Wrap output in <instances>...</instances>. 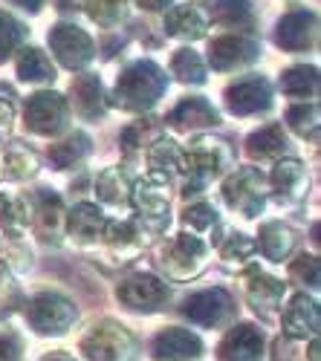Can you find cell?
Returning <instances> with one entry per match:
<instances>
[{"instance_id": "43", "label": "cell", "mask_w": 321, "mask_h": 361, "mask_svg": "<svg viewBox=\"0 0 321 361\" xmlns=\"http://www.w3.org/2000/svg\"><path fill=\"white\" fill-rule=\"evenodd\" d=\"M252 252H255V240H249L243 234H235V231L226 237V243H220L223 260H246Z\"/></svg>"}, {"instance_id": "21", "label": "cell", "mask_w": 321, "mask_h": 361, "mask_svg": "<svg viewBox=\"0 0 321 361\" xmlns=\"http://www.w3.org/2000/svg\"><path fill=\"white\" fill-rule=\"evenodd\" d=\"M70 93H73L70 102H73V107H75L78 116H84V118H102L104 116V110H107L104 87H102V81L93 73H81L73 81Z\"/></svg>"}, {"instance_id": "47", "label": "cell", "mask_w": 321, "mask_h": 361, "mask_svg": "<svg viewBox=\"0 0 321 361\" xmlns=\"http://www.w3.org/2000/svg\"><path fill=\"white\" fill-rule=\"evenodd\" d=\"M0 361H20V347L9 333H0Z\"/></svg>"}, {"instance_id": "38", "label": "cell", "mask_w": 321, "mask_h": 361, "mask_svg": "<svg viewBox=\"0 0 321 361\" xmlns=\"http://www.w3.org/2000/svg\"><path fill=\"white\" fill-rule=\"evenodd\" d=\"M286 125L298 136L315 142L318 139V107L315 104H296L286 110Z\"/></svg>"}, {"instance_id": "6", "label": "cell", "mask_w": 321, "mask_h": 361, "mask_svg": "<svg viewBox=\"0 0 321 361\" xmlns=\"http://www.w3.org/2000/svg\"><path fill=\"white\" fill-rule=\"evenodd\" d=\"M202 263H206V246L197 240V234H180V237H174L171 243L159 252V266H162V272L174 281H188L194 278Z\"/></svg>"}, {"instance_id": "44", "label": "cell", "mask_w": 321, "mask_h": 361, "mask_svg": "<svg viewBox=\"0 0 321 361\" xmlns=\"http://www.w3.org/2000/svg\"><path fill=\"white\" fill-rule=\"evenodd\" d=\"M20 300V289L15 283V278L6 272L4 266H0V315L4 312H12Z\"/></svg>"}, {"instance_id": "45", "label": "cell", "mask_w": 321, "mask_h": 361, "mask_svg": "<svg viewBox=\"0 0 321 361\" xmlns=\"http://www.w3.org/2000/svg\"><path fill=\"white\" fill-rule=\"evenodd\" d=\"M15 110H18V99L15 90L0 84V128H9L15 122Z\"/></svg>"}, {"instance_id": "32", "label": "cell", "mask_w": 321, "mask_h": 361, "mask_svg": "<svg viewBox=\"0 0 321 361\" xmlns=\"http://www.w3.org/2000/svg\"><path fill=\"white\" fill-rule=\"evenodd\" d=\"M281 90L293 99H313L318 96V70L315 67H289L281 75Z\"/></svg>"}, {"instance_id": "39", "label": "cell", "mask_w": 321, "mask_h": 361, "mask_svg": "<svg viewBox=\"0 0 321 361\" xmlns=\"http://www.w3.org/2000/svg\"><path fill=\"white\" fill-rule=\"evenodd\" d=\"M26 38V29L6 12H0V61H6V58L23 44Z\"/></svg>"}, {"instance_id": "40", "label": "cell", "mask_w": 321, "mask_h": 361, "mask_svg": "<svg viewBox=\"0 0 321 361\" xmlns=\"http://www.w3.org/2000/svg\"><path fill=\"white\" fill-rule=\"evenodd\" d=\"M214 223H217V212L212 205H188L183 214V226L188 234H202L214 228Z\"/></svg>"}, {"instance_id": "2", "label": "cell", "mask_w": 321, "mask_h": 361, "mask_svg": "<svg viewBox=\"0 0 321 361\" xmlns=\"http://www.w3.org/2000/svg\"><path fill=\"white\" fill-rule=\"evenodd\" d=\"M229 159H231V150L220 139H209V136L197 139L188 147V154H183V165H180V171H186V176H188L186 197H191V194H197L202 188H209L214 179L223 173Z\"/></svg>"}, {"instance_id": "49", "label": "cell", "mask_w": 321, "mask_h": 361, "mask_svg": "<svg viewBox=\"0 0 321 361\" xmlns=\"http://www.w3.org/2000/svg\"><path fill=\"white\" fill-rule=\"evenodd\" d=\"M15 4H18V6H23V9H29V12H38L44 0H15Z\"/></svg>"}, {"instance_id": "18", "label": "cell", "mask_w": 321, "mask_h": 361, "mask_svg": "<svg viewBox=\"0 0 321 361\" xmlns=\"http://www.w3.org/2000/svg\"><path fill=\"white\" fill-rule=\"evenodd\" d=\"M202 353V341L183 326L162 329L154 341V358L157 361H188Z\"/></svg>"}, {"instance_id": "14", "label": "cell", "mask_w": 321, "mask_h": 361, "mask_svg": "<svg viewBox=\"0 0 321 361\" xmlns=\"http://www.w3.org/2000/svg\"><path fill=\"white\" fill-rule=\"evenodd\" d=\"M269 104H272V90H269L267 78L249 75L226 90V107L238 116H252L260 110H269Z\"/></svg>"}, {"instance_id": "10", "label": "cell", "mask_w": 321, "mask_h": 361, "mask_svg": "<svg viewBox=\"0 0 321 361\" xmlns=\"http://www.w3.org/2000/svg\"><path fill=\"white\" fill-rule=\"evenodd\" d=\"M26 202V214H29V226L35 228V234L47 243H55L58 234L64 228V205L61 197L52 191H32L29 197H23Z\"/></svg>"}, {"instance_id": "33", "label": "cell", "mask_w": 321, "mask_h": 361, "mask_svg": "<svg viewBox=\"0 0 321 361\" xmlns=\"http://www.w3.org/2000/svg\"><path fill=\"white\" fill-rule=\"evenodd\" d=\"M148 162H151V168H154L157 173L171 176V173H177L180 165H183V150L177 147V142L159 136L157 142L148 145Z\"/></svg>"}, {"instance_id": "26", "label": "cell", "mask_w": 321, "mask_h": 361, "mask_svg": "<svg viewBox=\"0 0 321 361\" xmlns=\"http://www.w3.org/2000/svg\"><path fill=\"white\" fill-rule=\"evenodd\" d=\"M246 150H249V157L258 159V162H275L284 157V150H286V136H284V128L278 125H267V128H260L249 136L246 142Z\"/></svg>"}, {"instance_id": "48", "label": "cell", "mask_w": 321, "mask_h": 361, "mask_svg": "<svg viewBox=\"0 0 321 361\" xmlns=\"http://www.w3.org/2000/svg\"><path fill=\"white\" fill-rule=\"evenodd\" d=\"M168 4H171V0H139L142 9H154V12H157V9H165Z\"/></svg>"}, {"instance_id": "16", "label": "cell", "mask_w": 321, "mask_h": 361, "mask_svg": "<svg viewBox=\"0 0 321 361\" xmlns=\"http://www.w3.org/2000/svg\"><path fill=\"white\" fill-rule=\"evenodd\" d=\"M318 324H321V310L315 304V298L310 295H296L293 300H286V310H284V336L286 338H313L318 333Z\"/></svg>"}, {"instance_id": "5", "label": "cell", "mask_w": 321, "mask_h": 361, "mask_svg": "<svg viewBox=\"0 0 321 361\" xmlns=\"http://www.w3.org/2000/svg\"><path fill=\"white\" fill-rule=\"evenodd\" d=\"M131 200L136 205V217L145 228H151L154 234H159L171 214H168V176L165 173H151L148 179H142L131 188Z\"/></svg>"}, {"instance_id": "25", "label": "cell", "mask_w": 321, "mask_h": 361, "mask_svg": "<svg viewBox=\"0 0 321 361\" xmlns=\"http://www.w3.org/2000/svg\"><path fill=\"white\" fill-rule=\"evenodd\" d=\"M90 136L87 133H70V136H64V139H58V142H52V147H49V165L55 168V171H64V168H73V165H78L81 159H87L90 157Z\"/></svg>"}, {"instance_id": "23", "label": "cell", "mask_w": 321, "mask_h": 361, "mask_svg": "<svg viewBox=\"0 0 321 361\" xmlns=\"http://www.w3.org/2000/svg\"><path fill=\"white\" fill-rule=\"evenodd\" d=\"M272 183V194L278 202H286V200H296L304 185H307V171L298 159H275V171L269 176Z\"/></svg>"}, {"instance_id": "36", "label": "cell", "mask_w": 321, "mask_h": 361, "mask_svg": "<svg viewBox=\"0 0 321 361\" xmlns=\"http://www.w3.org/2000/svg\"><path fill=\"white\" fill-rule=\"evenodd\" d=\"M102 240L110 249H116V252L139 249V231H136V226L122 223V220H107L104 231H102Z\"/></svg>"}, {"instance_id": "9", "label": "cell", "mask_w": 321, "mask_h": 361, "mask_svg": "<svg viewBox=\"0 0 321 361\" xmlns=\"http://www.w3.org/2000/svg\"><path fill=\"white\" fill-rule=\"evenodd\" d=\"M49 49L55 55V61L67 70H81L90 64L93 58V41L84 29L73 23H61L49 32Z\"/></svg>"}, {"instance_id": "7", "label": "cell", "mask_w": 321, "mask_h": 361, "mask_svg": "<svg viewBox=\"0 0 321 361\" xmlns=\"http://www.w3.org/2000/svg\"><path fill=\"white\" fill-rule=\"evenodd\" d=\"M223 200L243 217H258L267 205L264 173L255 168H241L238 173H231L223 183Z\"/></svg>"}, {"instance_id": "31", "label": "cell", "mask_w": 321, "mask_h": 361, "mask_svg": "<svg viewBox=\"0 0 321 361\" xmlns=\"http://www.w3.org/2000/svg\"><path fill=\"white\" fill-rule=\"evenodd\" d=\"M35 171H38L35 150L23 142H9L4 150V173L12 179H29Z\"/></svg>"}, {"instance_id": "11", "label": "cell", "mask_w": 321, "mask_h": 361, "mask_svg": "<svg viewBox=\"0 0 321 361\" xmlns=\"http://www.w3.org/2000/svg\"><path fill=\"white\" fill-rule=\"evenodd\" d=\"M26 128L38 133V136H55L67 125V102L64 96L52 93V90H44V93H35L26 102V116H23Z\"/></svg>"}, {"instance_id": "17", "label": "cell", "mask_w": 321, "mask_h": 361, "mask_svg": "<svg viewBox=\"0 0 321 361\" xmlns=\"http://www.w3.org/2000/svg\"><path fill=\"white\" fill-rule=\"evenodd\" d=\"M260 55L258 44L246 41V38H238V35H226V38H217L209 49V61L214 70L220 73H231V70H243L249 67L255 58Z\"/></svg>"}, {"instance_id": "35", "label": "cell", "mask_w": 321, "mask_h": 361, "mask_svg": "<svg viewBox=\"0 0 321 361\" xmlns=\"http://www.w3.org/2000/svg\"><path fill=\"white\" fill-rule=\"evenodd\" d=\"M209 15L223 26H249L252 9L246 0H209Z\"/></svg>"}, {"instance_id": "3", "label": "cell", "mask_w": 321, "mask_h": 361, "mask_svg": "<svg viewBox=\"0 0 321 361\" xmlns=\"http://www.w3.org/2000/svg\"><path fill=\"white\" fill-rule=\"evenodd\" d=\"M81 353L87 361H133L136 338L116 321H99L84 333Z\"/></svg>"}, {"instance_id": "41", "label": "cell", "mask_w": 321, "mask_h": 361, "mask_svg": "<svg viewBox=\"0 0 321 361\" xmlns=\"http://www.w3.org/2000/svg\"><path fill=\"white\" fill-rule=\"evenodd\" d=\"M84 9L93 20L110 26L125 15V0H84Z\"/></svg>"}, {"instance_id": "42", "label": "cell", "mask_w": 321, "mask_h": 361, "mask_svg": "<svg viewBox=\"0 0 321 361\" xmlns=\"http://www.w3.org/2000/svg\"><path fill=\"white\" fill-rule=\"evenodd\" d=\"M289 275H293L301 286L318 289V257H315V255H301V257H296L293 266H289Z\"/></svg>"}, {"instance_id": "46", "label": "cell", "mask_w": 321, "mask_h": 361, "mask_svg": "<svg viewBox=\"0 0 321 361\" xmlns=\"http://www.w3.org/2000/svg\"><path fill=\"white\" fill-rule=\"evenodd\" d=\"M272 361H301V347L296 338L281 336L272 347Z\"/></svg>"}, {"instance_id": "20", "label": "cell", "mask_w": 321, "mask_h": 361, "mask_svg": "<svg viewBox=\"0 0 321 361\" xmlns=\"http://www.w3.org/2000/svg\"><path fill=\"white\" fill-rule=\"evenodd\" d=\"M220 122V116L217 110L206 102V99H200V96H191V99H183L177 107H174L168 113V125L174 130H202V128H212Z\"/></svg>"}, {"instance_id": "34", "label": "cell", "mask_w": 321, "mask_h": 361, "mask_svg": "<svg viewBox=\"0 0 321 361\" xmlns=\"http://www.w3.org/2000/svg\"><path fill=\"white\" fill-rule=\"evenodd\" d=\"M0 228L9 237H20L29 228V214L23 197H6L0 194Z\"/></svg>"}, {"instance_id": "30", "label": "cell", "mask_w": 321, "mask_h": 361, "mask_svg": "<svg viewBox=\"0 0 321 361\" xmlns=\"http://www.w3.org/2000/svg\"><path fill=\"white\" fill-rule=\"evenodd\" d=\"M159 133H162V122H159V118L139 116L136 122L131 128H125V133H122V150H125L128 157H133V154H139V150H145V145L157 142Z\"/></svg>"}, {"instance_id": "4", "label": "cell", "mask_w": 321, "mask_h": 361, "mask_svg": "<svg viewBox=\"0 0 321 361\" xmlns=\"http://www.w3.org/2000/svg\"><path fill=\"white\" fill-rule=\"evenodd\" d=\"M75 318H78L75 304L55 292H41L26 304V321L41 336H64L75 324Z\"/></svg>"}, {"instance_id": "37", "label": "cell", "mask_w": 321, "mask_h": 361, "mask_svg": "<svg viewBox=\"0 0 321 361\" xmlns=\"http://www.w3.org/2000/svg\"><path fill=\"white\" fill-rule=\"evenodd\" d=\"M171 70L183 84H202L206 81V67H202V58L194 49H180L174 55Z\"/></svg>"}, {"instance_id": "8", "label": "cell", "mask_w": 321, "mask_h": 361, "mask_svg": "<svg viewBox=\"0 0 321 361\" xmlns=\"http://www.w3.org/2000/svg\"><path fill=\"white\" fill-rule=\"evenodd\" d=\"M116 295H119V300L133 312H157L168 304L171 289L157 275H131L119 283Z\"/></svg>"}, {"instance_id": "15", "label": "cell", "mask_w": 321, "mask_h": 361, "mask_svg": "<svg viewBox=\"0 0 321 361\" xmlns=\"http://www.w3.org/2000/svg\"><path fill=\"white\" fill-rule=\"evenodd\" d=\"M246 295L255 312H260V318H272L281 304H284V283L267 272H260L258 266L246 269Z\"/></svg>"}, {"instance_id": "13", "label": "cell", "mask_w": 321, "mask_h": 361, "mask_svg": "<svg viewBox=\"0 0 321 361\" xmlns=\"http://www.w3.org/2000/svg\"><path fill=\"white\" fill-rule=\"evenodd\" d=\"M217 361H264V329L255 324H235L220 341Z\"/></svg>"}, {"instance_id": "51", "label": "cell", "mask_w": 321, "mask_h": 361, "mask_svg": "<svg viewBox=\"0 0 321 361\" xmlns=\"http://www.w3.org/2000/svg\"><path fill=\"white\" fill-rule=\"evenodd\" d=\"M310 361H318V341L310 344Z\"/></svg>"}, {"instance_id": "19", "label": "cell", "mask_w": 321, "mask_h": 361, "mask_svg": "<svg viewBox=\"0 0 321 361\" xmlns=\"http://www.w3.org/2000/svg\"><path fill=\"white\" fill-rule=\"evenodd\" d=\"M278 44L289 52H298V49H310L318 38V23L313 12H289L286 18H281L278 23V32H275Z\"/></svg>"}, {"instance_id": "22", "label": "cell", "mask_w": 321, "mask_h": 361, "mask_svg": "<svg viewBox=\"0 0 321 361\" xmlns=\"http://www.w3.org/2000/svg\"><path fill=\"white\" fill-rule=\"evenodd\" d=\"M104 223H107V217L99 212L96 205H90V202L75 205L73 212L64 217V226H67L70 237L78 240V243H84V246L99 243L102 231H104Z\"/></svg>"}, {"instance_id": "27", "label": "cell", "mask_w": 321, "mask_h": 361, "mask_svg": "<svg viewBox=\"0 0 321 361\" xmlns=\"http://www.w3.org/2000/svg\"><path fill=\"white\" fill-rule=\"evenodd\" d=\"M165 32L180 41H197L206 35V18L194 6H180L165 18Z\"/></svg>"}, {"instance_id": "52", "label": "cell", "mask_w": 321, "mask_h": 361, "mask_svg": "<svg viewBox=\"0 0 321 361\" xmlns=\"http://www.w3.org/2000/svg\"><path fill=\"white\" fill-rule=\"evenodd\" d=\"M0 176H4V147H0Z\"/></svg>"}, {"instance_id": "1", "label": "cell", "mask_w": 321, "mask_h": 361, "mask_svg": "<svg viewBox=\"0 0 321 361\" xmlns=\"http://www.w3.org/2000/svg\"><path fill=\"white\" fill-rule=\"evenodd\" d=\"M165 84L168 78L154 61L131 64L116 81V104L128 113H145L159 102V96L165 93Z\"/></svg>"}, {"instance_id": "29", "label": "cell", "mask_w": 321, "mask_h": 361, "mask_svg": "<svg viewBox=\"0 0 321 361\" xmlns=\"http://www.w3.org/2000/svg\"><path fill=\"white\" fill-rule=\"evenodd\" d=\"M131 179L122 168H107L96 179V194L104 205H125L131 200Z\"/></svg>"}, {"instance_id": "12", "label": "cell", "mask_w": 321, "mask_h": 361, "mask_svg": "<svg viewBox=\"0 0 321 361\" xmlns=\"http://www.w3.org/2000/svg\"><path fill=\"white\" fill-rule=\"evenodd\" d=\"M183 312L200 326H220L235 318V300H231L226 289H206V292L191 295Z\"/></svg>"}, {"instance_id": "24", "label": "cell", "mask_w": 321, "mask_h": 361, "mask_svg": "<svg viewBox=\"0 0 321 361\" xmlns=\"http://www.w3.org/2000/svg\"><path fill=\"white\" fill-rule=\"evenodd\" d=\"M293 246H296V234L284 223H267L258 234L260 255H264L267 260H272V263H284L289 257V252H293Z\"/></svg>"}, {"instance_id": "50", "label": "cell", "mask_w": 321, "mask_h": 361, "mask_svg": "<svg viewBox=\"0 0 321 361\" xmlns=\"http://www.w3.org/2000/svg\"><path fill=\"white\" fill-rule=\"evenodd\" d=\"M41 361H75V358H70V355H64V353H52V355L41 358Z\"/></svg>"}, {"instance_id": "28", "label": "cell", "mask_w": 321, "mask_h": 361, "mask_svg": "<svg viewBox=\"0 0 321 361\" xmlns=\"http://www.w3.org/2000/svg\"><path fill=\"white\" fill-rule=\"evenodd\" d=\"M18 78L29 81V84H49V81H55V70L41 49L23 47L18 55Z\"/></svg>"}]
</instances>
